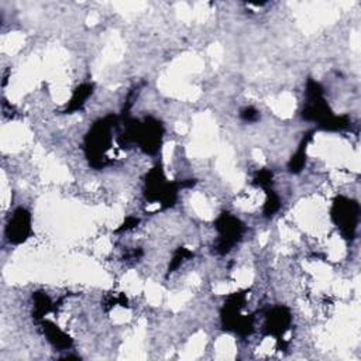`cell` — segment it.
<instances>
[{
  "instance_id": "obj_1",
  "label": "cell",
  "mask_w": 361,
  "mask_h": 361,
  "mask_svg": "<svg viewBox=\"0 0 361 361\" xmlns=\"http://www.w3.org/2000/svg\"><path fill=\"white\" fill-rule=\"evenodd\" d=\"M336 221L337 224L340 226L341 231L347 235V237H353L354 234V230L357 227V220H358V204L351 202V200H347L344 203H338L336 204Z\"/></svg>"
}]
</instances>
